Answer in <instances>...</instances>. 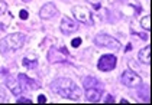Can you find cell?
<instances>
[{"mask_svg":"<svg viewBox=\"0 0 152 105\" xmlns=\"http://www.w3.org/2000/svg\"><path fill=\"white\" fill-rule=\"evenodd\" d=\"M51 89L57 95L65 98V99H71V101L80 99L83 95L81 88L70 78H57L51 83Z\"/></svg>","mask_w":152,"mask_h":105,"instance_id":"6da1fadb","label":"cell"},{"mask_svg":"<svg viewBox=\"0 0 152 105\" xmlns=\"http://www.w3.org/2000/svg\"><path fill=\"white\" fill-rule=\"evenodd\" d=\"M25 40H26V35L22 32H16V33L4 36L0 40V52L4 53V52H10V50H19L23 46Z\"/></svg>","mask_w":152,"mask_h":105,"instance_id":"7a4b0ae2","label":"cell"},{"mask_svg":"<svg viewBox=\"0 0 152 105\" xmlns=\"http://www.w3.org/2000/svg\"><path fill=\"white\" fill-rule=\"evenodd\" d=\"M47 60L49 63H70V53L65 46H51L48 50Z\"/></svg>","mask_w":152,"mask_h":105,"instance_id":"3957f363","label":"cell"},{"mask_svg":"<svg viewBox=\"0 0 152 105\" xmlns=\"http://www.w3.org/2000/svg\"><path fill=\"white\" fill-rule=\"evenodd\" d=\"M120 82L128 88H139L142 86V78L132 69H126L120 75Z\"/></svg>","mask_w":152,"mask_h":105,"instance_id":"277c9868","label":"cell"},{"mask_svg":"<svg viewBox=\"0 0 152 105\" xmlns=\"http://www.w3.org/2000/svg\"><path fill=\"white\" fill-rule=\"evenodd\" d=\"M94 43L99 47H107V49H119L120 42L115 39L113 36L107 35V33H99L94 36Z\"/></svg>","mask_w":152,"mask_h":105,"instance_id":"5b68a950","label":"cell"},{"mask_svg":"<svg viewBox=\"0 0 152 105\" xmlns=\"http://www.w3.org/2000/svg\"><path fill=\"white\" fill-rule=\"evenodd\" d=\"M72 16L78 23L93 24V13L84 6H74L72 7Z\"/></svg>","mask_w":152,"mask_h":105,"instance_id":"8992f818","label":"cell"},{"mask_svg":"<svg viewBox=\"0 0 152 105\" xmlns=\"http://www.w3.org/2000/svg\"><path fill=\"white\" fill-rule=\"evenodd\" d=\"M117 63V58L112 53H107V55H102L99 62H97V69L102 70V72H109V70H113L116 68Z\"/></svg>","mask_w":152,"mask_h":105,"instance_id":"52a82bcc","label":"cell"},{"mask_svg":"<svg viewBox=\"0 0 152 105\" xmlns=\"http://www.w3.org/2000/svg\"><path fill=\"white\" fill-rule=\"evenodd\" d=\"M59 30L64 35H71V33H74V32L78 30V22L65 16V17H62V20L59 23Z\"/></svg>","mask_w":152,"mask_h":105,"instance_id":"ba28073f","label":"cell"},{"mask_svg":"<svg viewBox=\"0 0 152 105\" xmlns=\"http://www.w3.org/2000/svg\"><path fill=\"white\" fill-rule=\"evenodd\" d=\"M57 13H58V9L54 3H45L39 10V17L44 20H48V19H52L54 16H57Z\"/></svg>","mask_w":152,"mask_h":105,"instance_id":"9c48e42d","label":"cell"},{"mask_svg":"<svg viewBox=\"0 0 152 105\" xmlns=\"http://www.w3.org/2000/svg\"><path fill=\"white\" fill-rule=\"evenodd\" d=\"M18 79H19V82H20V85H22L23 89H39L41 88V83L39 82H36L35 79L29 78L25 73H19L18 75Z\"/></svg>","mask_w":152,"mask_h":105,"instance_id":"30bf717a","label":"cell"},{"mask_svg":"<svg viewBox=\"0 0 152 105\" xmlns=\"http://www.w3.org/2000/svg\"><path fill=\"white\" fill-rule=\"evenodd\" d=\"M86 98L90 102H99L102 99L103 95V89L100 86H94V88H86Z\"/></svg>","mask_w":152,"mask_h":105,"instance_id":"8fae6325","label":"cell"},{"mask_svg":"<svg viewBox=\"0 0 152 105\" xmlns=\"http://www.w3.org/2000/svg\"><path fill=\"white\" fill-rule=\"evenodd\" d=\"M6 86H7V88L10 89V92H12L13 95H16V96H19L20 93L23 92V88H22L20 82L13 79L12 76H7V78H6Z\"/></svg>","mask_w":152,"mask_h":105,"instance_id":"7c38bea8","label":"cell"},{"mask_svg":"<svg viewBox=\"0 0 152 105\" xmlns=\"http://www.w3.org/2000/svg\"><path fill=\"white\" fill-rule=\"evenodd\" d=\"M138 59L139 62L145 63V65H149L151 63V46H145L142 47L138 53Z\"/></svg>","mask_w":152,"mask_h":105,"instance_id":"4fadbf2b","label":"cell"},{"mask_svg":"<svg viewBox=\"0 0 152 105\" xmlns=\"http://www.w3.org/2000/svg\"><path fill=\"white\" fill-rule=\"evenodd\" d=\"M83 86L84 88H94V86H100V83L99 81L93 78V76H86L84 79H83Z\"/></svg>","mask_w":152,"mask_h":105,"instance_id":"5bb4252c","label":"cell"},{"mask_svg":"<svg viewBox=\"0 0 152 105\" xmlns=\"http://www.w3.org/2000/svg\"><path fill=\"white\" fill-rule=\"evenodd\" d=\"M23 66H26L28 69H35L38 66V59L35 56H28L23 58Z\"/></svg>","mask_w":152,"mask_h":105,"instance_id":"9a60e30c","label":"cell"},{"mask_svg":"<svg viewBox=\"0 0 152 105\" xmlns=\"http://www.w3.org/2000/svg\"><path fill=\"white\" fill-rule=\"evenodd\" d=\"M140 26L145 29V30H151V16H143L140 19Z\"/></svg>","mask_w":152,"mask_h":105,"instance_id":"2e32d148","label":"cell"},{"mask_svg":"<svg viewBox=\"0 0 152 105\" xmlns=\"http://www.w3.org/2000/svg\"><path fill=\"white\" fill-rule=\"evenodd\" d=\"M18 104H32V99L25 98V96H19L18 98Z\"/></svg>","mask_w":152,"mask_h":105,"instance_id":"e0dca14e","label":"cell"},{"mask_svg":"<svg viewBox=\"0 0 152 105\" xmlns=\"http://www.w3.org/2000/svg\"><path fill=\"white\" fill-rule=\"evenodd\" d=\"M80 45H81V37H75V39L71 40V46L72 47H78Z\"/></svg>","mask_w":152,"mask_h":105,"instance_id":"ac0fdd59","label":"cell"},{"mask_svg":"<svg viewBox=\"0 0 152 105\" xmlns=\"http://www.w3.org/2000/svg\"><path fill=\"white\" fill-rule=\"evenodd\" d=\"M6 10H7V4H6V1H4V0H0V14H3Z\"/></svg>","mask_w":152,"mask_h":105,"instance_id":"d6986e66","label":"cell"},{"mask_svg":"<svg viewBox=\"0 0 152 105\" xmlns=\"http://www.w3.org/2000/svg\"><path fill=\"white\" fill-rule=\"evenodd\" d=\"M19 17H20V19H22V20H26V19H28V17H29V12H28V10H20V12H19Z\"/></svg>","mask_w":152,"mask_h":105,"instance_id":"ffe728a7","label":"cell"},{"mask_svg":"<svg viewBox=\"0 0 152 105\" xmlns=\"http://www.w3.org/2000/svg\"><path fill=\"white\" fill-rule=\"evenodd\" d=\"M38 102H39V104H45V102H47V98H45V95H42V93H41V95L38 96Z\"/></svg>","mask_w":152,"mask_h":105,"instance_id":"44dd1931","label":"cell"},{"mask_svg":"<svg viewBox=\"0 0 152 105\" xmlns=\"http://www.w3.org/2000/svg\"><path fill=\"white\" fill-rule=\"evenodd\" d=\"M106 102H107V104H113V102H115L113 96H112V95H107V96H106Z\"/></svg>","mask_w":152,"mask_h":105,"instance_id":"7402d4cb","label":"cell"},{"mask_svg":"<svg viewBox=\"0 0 152 105\" xmlns=\"http://www.w3.org/2000/svg\"><path fill=\"white\" fill-rule=\"evenodd\" d=\"M130 49H132V45H130V43H128V46H126V52H129Z\"/></svg>","mask_w":152,"mask_h":105,"instance_id":"603a6c76","label":"cell"},{"mask_svg":"<svg viewBox=\"0 0 152 105\" xmlns=\"http://www.w3.org/2000/svg\"><path fill=\"white\" fill-rule=\"evenodd\" d=\"M6 29V24H1L0 23V30H4Z\"/></svg>","mask_w":152,"mask_h":105,"instance_id":"cb8c5ba5","label":"cell"},{"mask_svg":"<svg viewBox=\"0 0 152 105\" xmlns=\"http://www.w3.org/2000/svg\"><path fill=\"white\" fill-rule=\"evenodd\" d=\"M120 102H122V104H129V102H128V99H125V98H123V99H122Z\"/></svg>","mask_w":152,"mask_h":105,"instance_id":"d4e9b609","label":"cell"},{"mask_svg":"<svg viewBox=\"0 0 152 105\" xmlns=\"http://www.w3.org/2000/svg\"><path fill=\"white\" fill-rule=\"evenodd\" d=\"M22 1H25V3H29V1H31V0H22Z\"/></svg>","mask_w":152,"mask_h":105,"instance_id":"484cf974","label":"cell"}]
</instances>
